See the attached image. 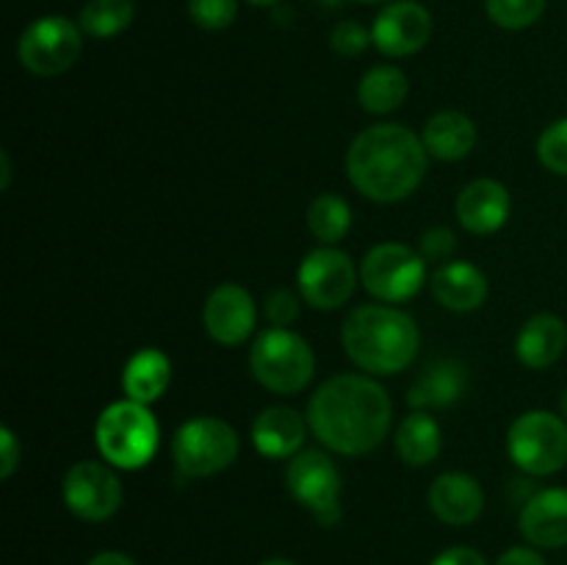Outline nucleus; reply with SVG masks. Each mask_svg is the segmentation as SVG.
Instances as JSON below:
<instances>
[{"label":"nucleus","instance_id":"1a4fd4ad","mask_svg":"<svg viewBox=\"0 0 567 565\" xmlns=\"http://www.w3.org/2000/svg\"><path fill=\"white\" fill-rule=\"evenodd\" d=\"M286 487L321 526L341 521V471L321 449H302L288 460Z\"/></svg>","mask_w":567,"mask_h":565},{"label":"nucleus","instance_id":"e433bc0d","mask_svg":"<svg viewBox=\"0 0 567 565\" xmlns=\"http://www.w3.org/2000/svg\"><path fill=\"white\" fill-rule=\"evenodd\" d=\"M86 565H136L133 557H127L125 552H100L89 559Z\"/></svg>","mask_w":567,"mask_h":565},{"label":"nucleus","instance_id":"4be33fe9","mask_svg":"<svg viewBox=\"0 0 567 565\" xmlns=\"http://www.w3.org/2000/svg\"><path fill=\"white\" fill-rule=\"evenodd\" d=\"M172 382V360L161 349L144 347L133 355L122 371V391L125 399L138 404L158 402Z\"/></svg>","mask_w":567,"mask_h":565},{"label":"nucleus","instance_id":"f03ea898","mask_svg":"<svg viewBox=\"0 0 567 565\" xmlns=\"http://www.w3.org/2000/svg\"><path fill=\"white\" fill-rule=\"evenodd\" d=\"M424 138L396 122L371 125L354 136L347 153L349 183L374 203H402L426 175Z\"/></svg>","mask_w":567,"mask_h":565},{"label":"nucleus","instance_id":"b1692460","mask_svg":"<svg viewBox=\"0 0 567 565\" xmlns=\"http://www.w3.org/2000/svg\"><path fill=\"white\" fill-rule=\"evenodd\" d=\"M441 449L443 432L435 415H430L426 410H413L410 415H404L396 430V454L402 463L424 469V465L435 463Z\"/></svg>","mask_w":567,"mask_h":565},{"label":"nucleus","instance_id":"79ce46f5","mask_svg":"<svg viewBox=\"0 0 567 565\" xmlns=\"http://www.w3.org/2000/svg\"><path fill=\"white\" fill-rule=\"evenodd\" d=\"M358 3H385V0H358Z\"/></svg>","mask_w":567,"mask_h":565},{"label":"nucleus","instance_id":"ddd939ff","mask_svg":"<svg viewBox=\"0 0 567 565\" xmlns=\"http://www.w3.org/2000/svg\"><path fill=\"white\" fill-rule=\"evenodd\" d=\"M432 14L419 0H393L377 14L371 25V42L382 55L404 59L430 42Z\"/></svg>","mask_w":567,"mask_h":565},{"label":"nucleus","instance_id":"cd10ccee","mask_svg":"<svg viewBox=\"0 0 567 565\" xmlns=\"http://www.w3.org/2000/svg\"><path fill=\"white\" fill-rule=\"evenodd\" d=\"M485 11L498 28L524 31L540 20L546 11V0H485Z\"/></svg>","mask_w":567,"mask_h":565},{"label":"nucleus","instance_id":"f257e3e1","mask_svg":"<svg viewBox=\"0 0 567 565\" xmlns=\"http://www.w3.org/2000/svg\"><path fill=\"white\" fill-rule=\"evenodd\" d=\"M308 424L321 446L358 458L385 441L393 424V404L374 377L338 374L310 397Z\"/></svg>","mask_w":567,"mask_h":565},{"label":"nucleus","instance_id":"58836bf2","mask_svg":"<svg viewBox=\"0 0 567 565\" xmlns=\"http://www.w3.org/2000/svg\"><path fill=\"white\" fill-rule=\"evenodd\" d=\"M260 565H297L293 559H286V557H271V559H264Z\"/></svg>","mask_w":567,"mask_h":565},{"label":"nucleus","instance_id":"f704fd0d","mask_svg":"<svg viewBox=\"0 0 567 565\" xmlns=\"http://www.w3.org/2000/svg\"><path fill=\"white\" fill-rule=\"evenodd\" d=\"M432 565H487V563H485V557L476 552V548L452 546V548H446V552L437 554V557L432 559Z\"/></svg>","mask_w":567,"mask_h":565},{"label":"nucleus","instance_id":"c9c22d12","mask_svg":"<svg viewBox=\"0 0 567 565\" xmlns=\"http://www.w3.org/2000/svg\"><path fill=\"white\" fill-rule=\"evenodd\" d=\"M493 565H546V559L540 557V552L529 546H513L502 554Z\"/></svg>","mask_w":567,"mask_h":565},{"label":"nucleus","instance_id":"9b49d317","mask_svg":"<svg viewBox=\"0 0 567 565\" xmlns=\"http://www.w3.org/2000/svg\"><path fill=\"white\" fill-rule=\"evenodd\" d=\"M360 271L354 260L338 247L310 249L297 271V286L305 302L316 310H336L352 299Z\"/></svg>","mask_w":567,"mask_h":565},{"label":"nucleus","instance_id":"2eb2a0df","mask_svg":"<svg viewBox=\"0 0 567 565\" xmlns=\"http://www.w3.org/2000/svg\"><path fill=\"white\" fill-rule=\"evenodd\" d=\"M454 210H457V222L465 230L474 233V236H491L507 225L513 199H509L507 186L502 181L476 177L460 192Z\"/></svg>","mask_w":567,"mask_h":565},{"label":"nucleus","instance_id":"0eeeda50","mask_svg":"<svg viewBox=\"0 0 567 565\" xmlns=\"http://www.w3.org/2000/svg\"><path fill=\"white\" fill-rule=\"evenodd\" d=\"M507 452L524 474H557L567 465V421L551 410H526L509 424Z\"/></svg>","mask_w":567,"mask_h":565},{"label":"nucleus","instance_id":"72a5a7b5","mask_svg":"<svg viewBox=\"0 0 567 565\" xmlns=\"http://www.w3.org/2000/svg\"><path fill=\"white\" fill-rule=\"evenodd\" d=\"M20 441H17V435L9 427H3V430H0V476H3V480H9V476L14 474L17 465H20Z\"/></svg>","mask_w":567,"mask_h":565},{"label":"nucleus","instance_id":"4468645a","mask_svg":"<svg viewBox=\"0 0 567 565\" xmlns=\"http://www.w3.org/2000/svg\"><path fill=\"white\" fill-rule=\"evenodd\" d=\"M255 321H258V310H255L252 294L238 282H221L205 299V332L221 347H241L252 336Z\"/></svg>","mask_w":567,"mask_h":565},{"label":"nucleus","instance_id":"dca6fc26","mask_svg":"<svg viewBox=\"0 0 567 565\" xmlns=\"http://www.w3.org/2000/svg\"><path fill=\"white\" fill-rule=\"evenodd\" d=\"M520 535L537 548L567 546V487H543L520 510Z\"/></svg>","mask_w":567,"mask_h":565},{"label":"nucleus","instance_id":"393cba45","mask_svg":"<svg viewBox=\"0 0 567 565\" xmlns=\"http://www.w3.org/2000/svg\"><path fill=\"white\" fill-rule=\"evenodd\" d=\"M408 75L393 64H377L360 78L358 100L369 114H393L408 100Z\"/></svg>","mask_w":567,"mask_h":565},{"label":"nucleus","instance_id":"aec40b11","mask_svg":"<svg viewBox=\"0 0 567 565\" xmlns=\"http://www.w3.org/2000/svg\"><path fill=\"white\" fill-rule=\"evenodd\" d=\"M468 388V369L457 358H437L421 369L408 391V404L413 410L449 408L463 399Z\"/></svg>","mask_w":567,"mask_h":565},{"label":"nucleus","instance_id":"a878e982","mask_svg":"<svg viewBox=\"0 0 567 565\" xmlns=\"http://www.w3.org/2000/svg\"><path fill=\"white\" fill-rule=\"evenodd\" d=\"M352 227V208L341 194H319L308 208V230L316 242L336 247Z\"/></svg>","mask_w":567,"mask_h":565},{"label":"nucleus","instance_id":"c756f323","mask_svg":"<svg viewBox=\"0 0 567 565\" xmlns=\"http://www.w3.org/2000/svg\"><path fill=\"white\" fill-rule=\"evenodd\" d=\"M188 17L205 31H225L236 22L238 0H188Z\"/></svg>","mask_w":567,"mask_h":565},{"label":"nucleus","instance_id":"6ab92c4d","mask_svg":"<svg viewBox=\"0 0 567 565\" xmlns=\"http://www.w3.org/2000/svg\"><path fill=\"white\" fill-rule=\"evenodd\" d=\"M308 415H299L293 408H266L252 421V443L258 454L269 460H291L302 452L308 435Z\"/></svg>","mask_w":567,"mask_h":565},{"label":"nucleus","instance_id":"f8f14e48","mask_svg":"<svg viewBox=\"0 0 567 565\" xmlns=\"http://www.w3.org/2000/svg\"><path fill=\"white\" fill-rule=\"evenodd\" d=\"M61 499L75 518L89 521V524H103L120 510L122 482L114 474V465L81 460L64 474Z\"/></svg>","mask_w":567,"mask_h":565},{"label":"nucleus","instance_id":"a19ab883","mask_svg":"<svg viewBox=\"0 0 567 565\" xmlns=\"http://www.w3.org/2000/svg\"><path fill=\"white\" fill-rule=\"evenodd\" d=\"M249 6H275V3H280V0H247Z\"/></svg>","mask_w":567,"mask_h":565},{"label":"nucleus","instance_id":"39448f33","mask_svg":"<svg viewBox=\"0 0 567 565\" xmlns=\"http://www.w3.org/2000/svg\"><path fill=\"white\" fill-rule=\"evenodd\" d=\"M252 377L271 393H299L316 374V355L299 332L288 327H269L249 349Z\"/></svg>","mask_w":567,"mask_h":565},{"label":"nucleus","instance_id":"7c9ffc66","mask_svg":"<svg viewBox=\"0 0 567 565\" xmlns=\"http://www.w3.org/2000/svg\"><path fill=\"white\" fill-rule=\"evenodd\" d=\"M369 44H374L371 42V31H365L358 20L338 22L330 33V48L343 59H354V55L365 53Z\"/></svg>","mask_w":567,"mask_h":565},{"label":"nucleus","instance_id":"2f4dec72","mask_svg":"<svg viewBox=\"0 0 567 565\" xmlns=\"http://www.w3.org/2000/svg\"><path fill=\"white\" fill-rule=\"evenodd\" d=\"M454 249H457V236L449 227H430L419 238V253L424 255V260H449Z\"/></svg>","mask_w":567,"mask_h":565},{"label":"nucleus","instance_id":"473e14b6","mask_svg":"<svg viewBox=\"0 0 567 565\" xmlns=\"http://www.w3.org/2000/svg\"><path fill=\"white\" fill-rule=\"evenodd\" d=\"M266 316H269L271 327L293 325L299 316V297L288 288H277L266 297Z\"/></svg>","mask_w":567,"mask_h":565},{"label":"nucleus","instance_id":"7ed1b4c3","mask_svg":"<svg viewBox=\"0 0 567 565\" xmlns=\"http://www.w3.org/2000/svg\"><path fill=\"white\" fill-rule=\"evenodd\" d=\"M341 343L358 369L391 377L408 369L421 349V330L408 310L393 305H360L343 319Z\"/></svg>","mask_w":567,"mask_h":565},{"label":"nucleus","instance_id":"ea45409f","mask_svg":"<svg viewBox=\"0 0 567 565\" xmlns=\"http://www.w3.org/2000/svg\"><path fill=\"white\" fill-rule=\"evenodd\" d=\"M559 410H563V419L567 421V388H565L563 399H559Z\"/></svg>","mask_w":567,"mask_h":565},{"label":"nucleus","instance_id":"412c9836","mask_svg":"<svg viewBox=\"0 0 567 565\" xmlns=\"http://www.w3.org/2000/svg\"><path fill=\"white\" fill-rule=\"evenodd\" d=\"M567 349V325L554 314H537L520 327L515 355L526 369L543 371L557 363Z\"/></svg>","mask_w":567,"mask_h":565},{"label":"nucleus","instance_id":"f3484780","mask_svg":"<svg viewBox=\"0 0 567 565\" xmlns=\"http://www.w3.org/2000/svg\"><path fill=\"white\" fill-rule=\"evenodd\" d=\"M430 507L437 521L449 526L474 524L485 507V491L480 480L465 471H446L430 485Z\"/></svg>","mask_w":567,"mask_h":565},{"label":"nucleus","instance_id":"5701e85b","mask_svg":"<svg viewBox=\"0 0 567 565\" xmlns=\"http://www.w3.org/2000/svg\"><path fill=\"white\" fill-rule=\"evenodd\" d=\"M424 147L437 161H460L476 147V125L463 111H441L424 125Z\"/></svg>","mask_w":567,"mask_h":565},{"label":"nucleus","instance_id":"bb28decb","mask_svg":"<svg viewBox=\"0 0 567 565\" xmlns=\"http://www.w3.org/2000/svg\"><path fill=\"white\" fill-rule=\"evenodd\" d=\"M136 17V6L133 0H89L81 9L78 25L86 37L94 39H111L120 37Z\"/></svg>","mask_w":567,"mask_h":565},{"label":"nucleus","instance_id":"9d476101","mask_svg":"<svg viewBox=\"0 0 567 565\" xmlns=\"http://www.w3.org/2000/svg\"><path fill=\"white\" fill-rule=\"evenodd\" d=\"M83 48V31L61 14L33 20L17 39V59L28 72L53 78L70 70Z\"/></svg>","mask_w":567,"mask_h":565},{"label":"nucleus","instance_id":"20e7f679","mask_svg":"<svg viewBox=\"0 0 567 565\" xmlns=\"http://www.w3.org/2000/svg\"><path fill=\"white\" fill-rule=\"evenodd\" d=\"M158 421L147 404L133 399L111 402L94 424V443L109 465L122 471H136L153 460L158 452Z\"/></svg>","mask_w":567,"mask_h":565},{"label":"nucleus","instance_id":"4c0bfd02","mask_svg":"<svg viewBox=\"0 0 567 565\" xmlns=\"http://www.w3.org/2000/svg\"><path fill=\"white\" fill-rule=\"evenodd\" d=\"M0 164H3V177H0V186L9 188V183H11V161H9V153H0Z\"/></svg>","mask_w":567,"mask_h":565},{"label":"nucleus","instance_id":"6e6552de","mask_svg":"<svg viewBox=\"0 0 567 565\" xmlns=\"http://www.w3.org/2000/svg\"><path fill=\"white\" fill-rule=\"evenodd\" d=\"M360 282L380 302H408L424 288L426 260L419 249L408 244L382 242L360 260Z\"/></svg>","mask_w":567,"mask_h":565},{"label":"nucleus","instance_id":"423d86ee","mask_svg":"<svg viewBox=\"0 0 567 565\" xmlns=\"http://www.w3.org/2000/svg\"><path fill=\"white\" fill-rule=\"evenodd\" d=\"M238 432L216 415H194L177 427L172 438V458L183 476H214L230 469L238 458Z\"/></svg>","mask_w":567,"mask_h":565},{"label":"nucleus","instance_id":"a211bd4d","mask_svg":"<svg viewBox=\"0 0 567 565\" xmlns=\"http://www.w3.org/2000/svg\"><path fill=\"white\" fill-rule=\"evenodd\" d=\"M430 288L435 302L452 314H474L491 294L487 275L471 260H449V264L437 266Z\"/></svg>","mask_w":567,"mask_h":565},{"label":"nucleus","instance_id":"c85d7f7f","mask_svg":"<svg viewBox=\"0 0 567 565\" xmlns=\"http://www.w3.org/2000/svg\"><path fill=\"white\" fill-rule=\"evenodd\" d=\"M537 158L554 175L567 177V116L551 122L537 138Z\"/></svg>","mask_w":567,"mask_h":565}]
</instances>
